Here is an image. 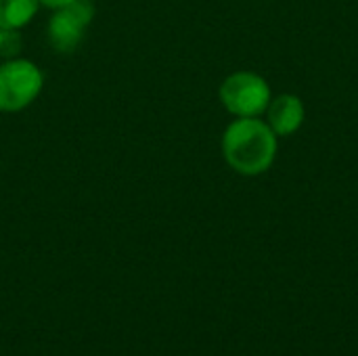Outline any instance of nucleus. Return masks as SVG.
Listing matches in <instances>:
<instances>
[{
  "mask_svg": "<svg viewBox=\"0 0 358 356\" xmlns=\"http://www.w3.org/2000/svg\"><path fill=\"white\" fill-rule=\"evenodd\" d=\"M38 2H40V6H46V8H52V10H57V8H61V6L69 4L71 0H38Z\"/></svg>",
  "mask_w": 358,
  "mask_h": 356,
  "instance_id": "obj_7",
  "label": "nucleus"
},
{
  "mask_svg": "<svg viewBox=\"0 0 358 356\" xmlns=\"http://www.w3.org/2000/svg\"><path fill=\"white\" fill-rule=\"evenodd\" d=\"M220 103L235 118H258L273 99L268 82L254 71L231 73L218 90Z\"/></svg>",
  "mask_w": 358,
  "mask_h": 356,
  "instance_id": "obj_3",
  "label": "nucleus"
},
{
  "mask_svg": "<svg viewBox=\"0 0 358 356\" xmlns=\"http://www.w3.org/2000/svg\"><path fill=\"white\" fill-rule=\"evenodd\" d=\"M38 0H0V27L21 29L38 13Z\"/></svg>",
  "mask_w": 358,
  "mask_h": 356,
  "instance_id": "obj_6",
  "label": "nucleus"
},
{
  "mask_svg": "<svg viewBox=\"0 0 358 356\" xmlns=\"http://www.w3.org/2000/svg\"><path fill=\"white\" fill-rule=\"evenodd\" d=\"M44 73L29 59H6L0 63V113L27 109L42 92Z\"/></svg>",
  "mask_w": 358,
  "mask_h": 356,
  "instance_id": "obj_2",
  "label": "nucleus"
},
{
  "mask_svg": "<svg viewBox=\"0 0 358 356\" xmlns=\"http://www.w3.org/2000/svg\"><path fill=\"white\" fill-rule=\"evenodd\" d=\"M94 13L96 8L92 0H71L69 4L57 8L46 27L48 44L57 52H73L82 44L84 34L94 19Z\"/></svg>",
  "mask_w": 358,
  "mask_h": 356,
  "instance_id": "obj_4",
  "label": "nucleus"
},
{
  "mask_svg": "<svg viewBox=\"0 0 358 356\" xmlns=\"http://www.w3.org/2000/svg\"><path fill=\"white\" fill-rule=\"evenodd\" d=\"M2 31H4V27H0V36H2Z\"/></svg>",
  "mask_w": 358,
  "mask_h": 356,
  "instance_id": "obj_8",
  "label": "nucleus"
},
{
  "mask_svg": "<svg viewBox=\"0 0 358 356\" xmlns=\"http://www.w3.org/2000/svg\"><path fill=\"white\" fill-rule=\"evenodd\" d=\"M277 134L258 118H237L222 134L227 164L243 176H260L277 159Z\"/></svg>",
  "mask_w": 358,
  "mask_h": 356,
  "instance_id": "obj_1",
  "label": "nucleus"
},
{
  "mask_svg": "<svg viewBox=\"0 0 358 356\" xmlns=\"http://www.w3.org/2000/svg\"><path fill=\"white\" fill-rule=\"evenodd\" d=\"M268 126L277 136H289L298 132L304 124L306 109L300 97L296 94H279L268 103Z\"/></svg>",
  "mask_w": 358,
  "mask_h": 356,
  "instance_id": "obj_5",
  "label": "nucleus"
}]
</instances>
